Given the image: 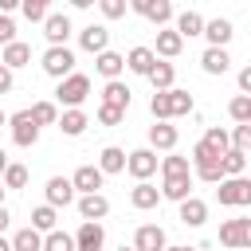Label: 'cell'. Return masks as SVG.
<instances>
[{
    "instance_id": "cell-51",
    "label": "cell",
    "mask_w": 251,
    "mask_h": 251,
    "mask_svg": "<svg viewBox=\"0 0 251 251\" xmlns=\"http://www.w3.org/2000/svg\"><path fill=\"white\" fill-rule=\"evenodd\" d=\"M8 165H12V161H8V153L0 149V180H4V173H8Z\"/></svg>"
},
{
    "instance_id": "cell-37",
    "label": "cell",
    "mask_w": 251,
    "mask_h": 251,
    "mask_svg": "<svg viewBox=\"0 0 251 251\" xmlns=\"http://www.w3.org/2000/svg\"><path fill=\"white\" fill-rule=\"evenodd\" d=\"M149 114H153V122H169V118H173V98H169V90L149 98Z\"/></svg>"
},
{
    "instance_id": "cell-39",
    "label": "cell",
    "mask_w": 251,
    "mask_h": 251,
    "mask_svg": "<svg viewBox=\"0 0 251 251\" xmlns=\"http://www.w3.org/2000/svg\"><path fill=\"white\" fill-rule=\"evenodd\" d=\"M43 251H78L75 247V235H67V231H51V235H43Z\"/></svg>"
},
{
    "instance_id": "cell-33",
    "label": "cell",
    "mask_w": 251,
    "mask_h": 251,
    "mask_svg": "<svg viewBox=\"0 0 251 251\" xmlns=\"http://www.w3.org/2000/svg\"><path fill=\"white\" fill-rule=\"evenodd\" d=\"M12 251H43V235L35 227H20L12 235Z\"/></svg>"
},
{
    "instance_id": "cell-7",
    "label": "cell",
    "mask_w": 251,
    "mask_h": 251,
    "mask_svg": "<svg viewBox=\"0 0 251 251\" xmlns=\"http://www.w3.org/2000/svg\"><path fill=\"white\" fill-rule=\"evenodd\" d=\"M157 169H161V157H157V153H153L149 145H145V149H133V153H129V165H126V173H129V176H133L137 184H141V180H149V176H153Z\"/></svg>"
},
{
    "instance_id": "cell-22",
    "label": "cell",
    "mask_w": 251,
    "mask_h": 251,
    "mask_svg": "<svg viewBox=\"0 0 251 251\" xmlns=\"http://www.w3.org/2000/svg\"><path fill=\"white\" fill-rule=\"evenodd\" d=\"M153 67H157V55H153V47H129V55H126V71H133V75H153Z\"/></svg>"
},
{
    "instance_id": "cell-9",
    "label": "cell",
    "mask_w": 251,
    "mask_h": 251,
    "mask_svg": "<svg viewBox=\"0 0 251 251\" xmlns=\"http://www.w3.org/2000/svg\"><path fill=\"white\" fill-rule=\"evenodd\" d=\"M78 47L90 51V55L110 51V27H106V24H86V27L78 31Z\"/></svg>"
},
{
    "instance_id": "cell-25",
    "label": "cell",
    "mask_w": 251,
    "mask_h": 251,
    "mask_svg": "<svg viewBox=\"0 0 251 251\" xmlns=\"http://www.w3.org/2000/svg\"><path fill=\"white\" fill-rule=\"evenodd\" d=\"M129 98H133V90H129L122 78L102 86V106H114V110H129Z\"/></svg>"
},
{
    "instance_id": "cell-21",
    "label": "cell",
    "mask_w": 251,
    "mask_h": 251,
    "mask_svg": "<svg viewBox=\"0 0 251 251\" xmlns=\"http://www.w3.org/2000/svg\"><path fill=\"white\" fill-rule=\"evenodd\" d=\"M176 220H180L184 227H204V224H208V204H204L200 196H188V200L180 204Z\"/></svg>"
},
{
    "instance_id": "cell-29",
    "label": "cell",
    "mask_w": 251,
    "mask_h": 251,
    "mask_svg": "<svg viewBox=\"0 0 251 251\" xmlns=\"http://www.w3.org/2000/svg\"><path fill=\"white\" fill-rule=\"evenodd\" d=\"M173 78H176V67H173V63H165V59H157V67H153V75H149V82H153V94H165V90H173Z\"/></svg>"
},
{
    "instance_id": "cell-56",
    "label": "cell",
    "mask_w": 251,
    "mask_h": 251,
    "mask_svg": "<svg viewBox=\"0 0 251 251\" xmlns=\"http://www.w3.org/2000/svg\"><path fill=\"white\" fill-rule=\"evenodd\" d=\"M118 251H137V247H133V243H129V247H126V243H122V247H118Z\"/></svg>"
},
{
    "instance_id": "cell-19",
    "label": "cell",
    "mask_w": 251,
    "mask_h": 251,
    "mask_svg": "<svg viewBox=\"0 0 251 251\" xmlns=\"http://www.w3.org/2000/svg\"><path fill=\"white\" fill-rule=\"evenodd\" d=\"M165 196H161V188L157 184H149V180H141V184H133L129 188V204L137 208V212H149V208H157Z\"/></svg>"
},
{
    "instance_id": "cell-32",
    "label": "cell",
    "mask_w": 251,
    "mask_h": 251,
    "mask_svg": "<svg viewBox=\"0 0 251 251\" xmlns=\"http://www.w3.org/2000/svg\"><path fill=\"white\" fill-rule=\"evenodd\" d=\"M161 176H192V161L180 153H169L161 157Z\"/></svg>"
},
{
    "instance_id": "cell-23",
    "label": "cell",
    "mask_w": 251,
    "mask_h": 251,
    "mask_svg": "<svg viewBox=\"0 0 251 251\" xmlns=\"http://www.w3.org/2000/svg\"><path fill=\"white\" fill-rule=\"evenodd\" d=\"M126 165H129V153H126V149H118V145H106V149L98 153V169H102L106 176L126 173Z\"/></svg>"
},
{
    "instance_id": "cell-2",
    "label": "cell",
    "mask_w": 251,
    "mask_h": 251,
    "mask_svg": "<svg viewBox=\"0 0 251 251\" xmlns=\"http://www.w3.org/2000/svg\"><path fill=\"white\" fill-rule=\"evenodd\" d=\"M90 98V78L86 75H71V78H63L59 82V90H55V102L63 106V110H82V102Z\"/></svg>"
},
{
    "instance_id": "cell-8",
    "label": "cell",
    "mask_w": 251,
    "mask_h": 251,
    "mask_svg": "<svg viewBox=\"0 0 251 251\" xmlns=\"http://www.w3.org/2000/svg\"><path fill=\"white\" fill-rule=\"evenodd\" d=\"M129 8H133V12H137V16H145V20H149V24H157V31H161V27H169V20H173V16H176V12H173V4H169V0H133V4H129Z\"/></svg>"
},
{
    "instance_id": "cell-16",
    "label": "cell",
    "mask_w": 251,
    "mask_h": 251,
    "mask_svg": "<svg viewBox=\"0 0 251 251\" xmlns=\"http://www.w3.org/2000/svg\"><path fill=\"white\" fill-rule=\"evenodd\" d=\"M75 247L78 251H102L106 247V231H102V224H78V231H75Z\"/></svg>"
},
{
    "instance_id": "cell-45",
    "label": "cell",
    "mask_w": 251,
    "mask_h": 251,
    "mask_svg": "<svg viewBox=\"0 0 251 251\" xmlns=\"http://www.w3.org/2000/svg\"><path fill=\"white\" fill-rule=\"evenodd\" d=\"M126 118V110H114V106H98V122L102 126H118Z\"/></svg>"
},
{
    "instance_id": "cell-50",
    "label": "cell",
    "mask_w": 251,
    "mask_h": 251,
    "mask_svg": "<svg viewBox=\"0 0 251 251\" xmlns=\"http://www.w3.org/2000/svg\"><path fill=\"white\" fill-rule=\"evenodd\" d=\"M8 224H12V212H8V208H0V235L8 231Z\"/></svg>"
},
{
    "instance_id": "cell-41",
    "label": "cell",
    "mask_w": 251,
    "mask_h": 251,
    "mask_svg": "<svg viewBox=\"0 0 251 251\" xmlns=\"http://www.w3.org/2000/svg\"><path fill=\"white\" fill-rule=\"evenodd\" d=\"M169 98H173V118H184V114H192V106H196L192 94H188V90H176V86L169 90Z\"/></svg>"
},
{
    "instance_id": "cell-5",
    "label": "cell",
    "mask_w": 251,
    "mask_h": 251,
    "mask_svg": "<svg viewBox=\"0 0 251 251\" xmlns=\"http://www.w3.org/2000/svg\"><path fill=\"white\" fill-rule=\"evenodd\" d=\"M8 129H12V141H16L20 149H31V145L39 141V122L31 118V110H16V114L8 118Z\"/></svg>"
},
{
    "instance_id": "cell-55",
    "label": "cell",
    "mask_w": 251,
    "mask_h": 251,
    "mask_svg": "<svg viewBox=\"0 0 251 251\" xmlns=\"http://www.w3.org/2000/svg\"><path fill=\"white\" fill-rule=\"evenodd\" d=\"M169 251H200V247H169Z\"/></svg>"
},
{
    "instance_id": "cell-49",
    "label": "cell",
    "mask_w": 251,
    "mask_h": 251,
    "mask_svg": "<svg viewBox=\"0 0 251 251\" xmlns=\"http://www.w3.org/2000/svg\"><path fill=\"white\" fill-rule=\"evenodd\" d=\"M16 8H20V4H16V0H0V16H12V12H16Z\"/></svg>"
},
{
    "instance_id": "cell-15",
    "label": "cell",
    "mask_w": 251,
    "mask_h": 251,
    "mask_svg": "<svg viewBox=\"0 0 251 251\" xmlns=\"http://www.w3.org/2000/svg\"><path fill=\"white\" fill-rule=\"evenodd\" d=\"M180 51H184V39H180V31H176V27H161V31H157V47H153V55L169 63V59H176Z\"/></svg>"
},
{
    "instance_id": "cell-44",
    "label": "cell",
    "mask_w": 251,
    "mask_h": 251,
    "mask_svg": "<svg viewBox=\"0 0 251 251\" xmlns=\"http://www.w3.org/2000/svg\"><path fill=\"white\" fill-rule=\"evenodd\" d=\"M231 149L251 153V126H235V129H231Z\"/></svg>"
},
{
    "instance_id": "cell-1",
    "label": "cell",
    "mask_w": 251,
    "mask_h": 251,
    "mask_svg": "<svg viewBox=\"0 0 251 251\" xmlns=\"http://www.w3.org/2000/svg\"><path fill=\"white\" fill-rule=\"evenodd\" d=\"M188 161H192V176H196V180H204V184H220V180H224V157H220L208 141H196Z\"/></svg>"
},
{
    "instance_id": "cell-14",
    "label": "cell",
    "mask_w": 251,
    "mask_h": 251,
    "mask_svg": "<svg viewBox=\"0 0 251 251\" xmlns=\"http://www.w3.org/2000/svg\"><path fill=\"white\" fill-rule=\"evenodd\" d=\"M43 196H47L51 208H67V204H75V184H71V176H51L47 188H43Z\"/></svg>"
},
{
    "instance_id": "cell-43",
    "label": "cell",
    "mask_w": 251,
    "mask_h": 251,
    "mask_svg": "<svg viewBox=\"0 0 251 251\" xmlns=\"http://www.w3.org/2000/svg\"><path fill=\"white\" fill-rule=\"evenodd\" d=\"M126 8H129L126 0H98V12H102L106 20H122V16H126Z\"/></svg>"
},
{
    "instance_id": "cell-48",
    "label": "cell",
    "mask_w": 251,
    "mask_h": 251,
    "mask_svg": "<svg viewBox=\"0 0 251 251\" xmlns=\"http://www.w3.org/2000/svg\"><path fill=\"white\" fill-rule=\"evenodd\" d=\"M239 94H247V98H251V63L239 71Z\"/></svg>"
},
{
    "instance_id": "cell-53",
    "label": "cell",
    "mask_w": 251,
    "mask_h": 251,
    "mask_svg": "<svg viewBox=\"0 0 251 251\" xmlns=\"http://www.w3.org/2000/svg\"><path fill=\"white\" fill-rule=\"evenodd\" d=\"M4 196H8V188H4V180H0V208H4Z\"/></svg>"
},
{
    "instance_id": "cell-4",
    "label": "cell",
    "mask_w": 251,
    "mask_h": 251,
    "mask_svg": "<svg viewBox=\"0 0 251 251\" xmlns=\"http://www.w3.org/2000/svg\"><path fill=\"white\" fill-rule=\"evenodd\" d=\"M39 67H43V75H51V78H71L75 75V51L71 47H47L43 51V59H39Z\"/></svg>"
},
{
    "instance_id": "cell-31",
    "label": "cell",
    "mask_w": 251,
    "mask_h": 251,
    "mask_svg": "<svg viewBox=\"0 0 251 251\" xmlns=\"http://www.w3.org/2000/svg\"><path fill=\"white\" fill-rule=\"evenodd\" d=\"M55 220H59V208H51V204L31 208V227H35L39 235H51V231H55Z\"/></svg>"
},
{
    "instance_id": "cell-12",
    "label": "cell",
    "mask_w": 251,
    "mask_h": 251,
    "mask_svg": "<svg viewBox=\"0 0 251 251\" xmlns=\"http://www.w3.org/2000/svg\"><path fill=\"white\" fill-rule=\"evenodd\" d=\"M43 35H47L51 47H67V39H71V16L67 12H51L47 24H43Z\"/></svg>"
},
{
    "instance_id": "cell-30",
    "label": "cell",
    "mask_w": 251,
    "mask_h": 251,
    "mask_svg": "<svg viewBox=\"0 0 251 251\" xmlns=\"http://www.w3.org/2000/svg\"><path fill=\"white\" fill-rule=\"evenodd\" d=\"M86 126H90V118H86L82 110H63V114H59V129H63L67 137H78V133H86Z\"/></svg>"
},
{
    "instance_id": "cell-54",
    "label": "cell",
    "mask_w": 251,
    "mask_h": 251,
    "mask_svg": "<svg viewBox=\"0 0 251 251\" xmlns=\"http://www.w3.org/2000/svg\"><path fill=\"white\" fill-rule=\"evenodd\" d=\"M8 118H12V114H4V110H0V129H4V126H8Z\"/></svg>"
},
{
    "instance_id": "cell-24",
    "label": "cell",
    "mask_w": 251,
    "mask_h": 251,
    "mask_svg": "<svg viewBox=\"0 0 251 251\" xmlns=\"http://www.w3.org/2000/svg\"><path fill=\"white\" fill-rule=\"evenodd\" d=\"M192 180H196V176H165V180H161V196L184 204V200L192 196Z\"/></svg>"
},
{
    "instance_id": "cell-35",
    "label": "cell",
    "mask_w": 251,
    "mask_h": 251,
    "mask_svg": "<svg viewBox=\"0 0 251 251\" xmlns=\"http://www.w3.org/2000/svg\"><path fill=\"white\" fill-rule=\"evenodd\" d=\"M243 173H247V153L227 149V153H224V180H227V176H243Z\"/></svg>"
},
{
    "instance_id": "cell-3",
    "label": "cell",
    "mask_w": 251,
    "mask_h": 251,
    "mask_svg": "<svg viewBox=\"0 0 251 251\" xmlns=\"http://www.w3.org/2000/svg\"><path fill=\"white\" fill-rule=\"evenodd\" d=\"M216 200L224 208H251V176H227V180H220Z\"/></svg>"
},
{
    "instance_id": "cell-36",
    "label": "cell",
    "mask_w": 251,
    "mask_h": 251,
    "mask_svg": "<svg viewBox=\"0 0 251 251\" xmlns=\"http://www.w3.org/2000/svg\"><path fill=\"white\" fill-rule=\"evenodd\" d=\"M20 12H24V20H31V24H47V16H51L47 0H24Z\"/></svg>"
},
{
    "instance_id": "cell-6",
    "label": "cell",
    "mask_w": 251,
    "mask_h": 251,
    "mask_svg": "<svg viewBox=\"0 0 251 251\" xmlns=\"http://www.w3.org/2000/svg\"><path fill=\"white\" fill-rule=\"evenodd\" d=\"M220 243L231 247V251H247L251 247V220H224L220 224Z\"/></svg>"
},
{
    "instance_id": "cell-18",
    "label": "cell",
    "mask_w": 251,
    "mask_h": 251,
    "mask_svg": "<svg viewBox=\"0 0 251 251\" xmlns=\"http://www.w3.org/2000/svg\"><path fill=\"white\" fill-rule=\"evenodd\" d=\"M94 71H98L106 82H118L122 71H126V55H118V51H102V55H94Z\"/></svg>"
},
{
    "instance_id": "cell-27",
    "label": "cell",
    "mask_w": 251,
    "mask_h": 251,
    "mask_svg": "<svg viewBox=\"0 0 251 251\" xmlns=\"http://www.w3.org/2000/svg\"><path fill=\"white\" fill-rule=\"evenodd\" d=\"M204 16L200 12H192V8H184L180 16H176V31H180V39H192V35H204Z\"/></svg>"
},
{
    "instance_id": "cell-11",
    "label": "cell",
    "mask_w": 251,
    "mask_h": 251,
    "mask_svg": "<svg viewBox=\"0 0 251 251\" xmlns=\"http://www.w3.org/2000/svg\"><path fill=\"white\" fill-rule=\"evenodd\" d=\"M133 247H137V251H169L165 227H157V224H141V227L133 231Z\"/></svg>"
},
{
    "instance_id": "cell-46",
    "label": "cell",
    "mask_w": 251,
    "mask_h": 251,
    "mask_svg": "<svg viewBox=\"0 0 251 251\" xmlns=\"http://www.w3.org/2000/svg\"><path fill=\"white\" fill-rule=\"evenodd\" d=\"M8 43H16V24H12V16H0V47H8Z\"/></svg>"
},
{
    "instance_id": "cell-26",
    "label": "cell",
    "mask_w": 251,
    "mask_h": 251,
    "mask_svg": "<svg viewBox=\"0 0 251 251\" xmlns=\"http://www.w3.org/2000/svg\"><path fill=\"white\" fill-rule=\"evenodd\" d=\"M200 67H204V75H227L231 55H227L224 47H208V51L200 55Z\"/></svg>"
},
{
    "instance_id": "cell-40",
    "label": "cell",
    "mask_w": 251,
    "mask_h": 251,
    "mask_svg": "<svg viewBox=\"0 0 251 251\" xmlns=\"http://www.w3.org/2000/svg\"><path fill=\"white\" fill-rule=\"evenodd\" d=\"M200 141H208V145H212V149H216L220 157H224V153L231 149V133H227V129H220V126H212V129H208V133H204Z\"/></svg>"
},
{
    "instance_id": "cell-17",
    "label": "cell",
    "mask_w": 251,
    "mask_h": 251,
    "mask_svg": "<svg viewBox=\"0 0 251 251\" xmlns=\"http://www.w3.org/2000/svg\"><path fill=\"white\" fill-rule=\"evenodd\" d=\"M231 35H235V27H231V20H224V16H216V20L204 24V39H208V47H224V51H227Z\"/></svg>"
},
{
    "instance_id": "cell-47",
    "label": "cell",
    "mask_w": 251,
    "mask_h": 251,
    "mask_svg": "<svg viewBox=\"0 0 251 251\" xmlns=\"http://www.w3.org/2000/svg\"><path fill=\"white\" fill-rule=\"evenodd\" d=\"M12 86H16V75H12V71H8L4 63H0V94H8Z\"/></svg>"
},
{
    "instance_id": "cell-38",
    "label": "cell",
    "mask_w": 251,
    "mask_h": 251,
    "mask_svg": "<svg viewBox=\"0 0 251 251\" xmlns=\"http://www.w3.org/2000/svg\"><path fill=\"white\" fill-rule=\"evenodd\" d=\"M31 118L39 122V129H43V126H59V106H55V102H35V106H31Z\"/></svg>"
},
{
    "instance_id": "cell-42",
    "label": "cell",
    "mask_w": 251,
    "mask_h": 251,
    "mask_svg": "<svg viewBox=\"0 0 251 251\" xmlns=\"http://www.w3.org/2000/svg\"><path fill=\"white\" fill-rule=\"evenodd\" d=\"M24 184H27V169L12 161V165H8V173H4V188H24Z\"/></svg>"
},
{
    "instance_id": "cell-10",
    "label": "cell",
    "mask_w": 251,
    "mask_h": 251,
    "mask_svg": "<svg viewBox=\"0 0 251 251\" xmlns=\"http://www.w3.org/2000/svg\"><path fill=\"white\" fill-rule=\"evenodd\" d=\"M102 180H106V173H102L98 165H78V169H75V176H71L75 192H82V196H94V192L102 188Z\"/></svg>"
},
{
    "instance_id": "cell-52",
    "label": "cell",
    "mask_w": 251,
    "mask_h": 251,
    "mask_svg": "<svg viewBox=\"0 0 251 251\" xmlns=\"http://www.w3.org/2000/svg\"><path fill=\"white\" fill-rule=\"evenodd\" d=\"M0 251H12V239H4V235H0Z\"/></svg>"
},
{
    "instance_id": "cell-20",
    "label": "cell",
    "mask_w": 251,
    "mask_h": 251,
    "mask_svg": "<svg viewBox=\"0 0 251 251\" xmlns=\"http://www.w3.org/2000/svg\"><path fill=\"white\" fill-rule=\"evenodd\" d=\"M78 216H82L86 224H98V220L110 216V200H106L102 192H94V196H78Z\"/></svg>"
},
{
    "instance_id": "cell-34",
    "label": "cell",
    "mask_w": 251,
    "mask_h": 251,
    "mask_svg": "<svg viewBox=\"0 0 251 251\" xmlns=\"http://www.w3.org/2000/svg\"><path fill=\"white\" fill-rule=\"evenodd\" d=\"M227 114H231L235 126H251V98H247V94H235V98L227 102Z\"/></svg>"
},
{
    "instance_id": "cell-13",
    "label": "cell",
    "mask_w": 251,
    "mask_h": 251,
    "mask_svg": "<svg viewBox=\"0 0 251 251\" xmlns=\"http://www.w3.org/2000/svg\"><path fill=\"white\" fill-rule=\"evenodd\" d=\"M176 141H180V133H176V126H169V122H153L149 126V149L157 153H173L176 149Z\"/></svg>"
},
{
    "instance_id": "cell-28",
    "label": "cell",
    "mask_w": 251,
    "mask_h": 251,
    "mask_svg": "<svg viewBox=\"0 0 251 251\" xmlns=\"http://www.w3.org/2000/svg\"><path fill=\"white\" fill-rule=\"evenodd\" d=\"M0 63H4L8 71H16V67H27V63H31V47L16 39V43H8V47L0 51Z\"/></svg>"
}]
</instances>
